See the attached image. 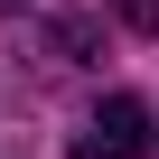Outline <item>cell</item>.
<instances>
[{"label": "cell", "instance_id": "obj_1", "mask_svg": "<svg viewBox=\"0 0 159 159\" xmlns=\"http://www.w3.org/2000/svg\"><path fill=\"white\" fill-rule=\"evenodd\" d=\"M150 140H159L150 131V103L140 94H103L94 122L75 131V159H150Z\"/></svg>", "mask_w": 159, "mask_h": 159}, {"label": "cell", "instance_id": "obj_2", "mask_svg": "<svg viewBox=\"0 0 159 159\" xmlns=\"http://www.w3.org/2000/svg\"><path fill=\"white\" fill-rule=\"evenodd\" d=\"M122 10V28H140V38H159V0H112Z\"/></svg>", "mask_w": 159, "mask_h": 159}]
</instances>
